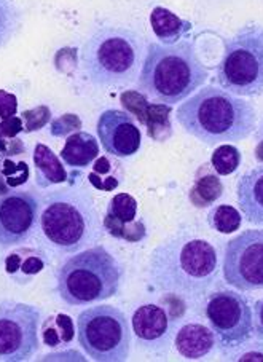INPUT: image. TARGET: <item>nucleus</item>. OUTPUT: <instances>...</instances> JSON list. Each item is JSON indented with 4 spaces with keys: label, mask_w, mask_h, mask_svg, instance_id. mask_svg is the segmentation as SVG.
<instances>
[{
    "label": "nucleus",
    "mask_w": 263,
    "mask_h": 362,
    "mask_svg": "<svg viewBox=\"0 0 263 362\" xmlns=\"http://www.w3.org/2000/svg\"><path fill=\"white\" fill-rule=\"evenodd\" d=\"M78 343L93 361H127L131 348V326L127 315L112 305L81 311L77 320Z\"/></svg>",
    "instance_id": "obj_8"
},
{
    "label": "nucleus",
    "mask_w": 263,
    "mask_h": 362,
    "mask_svg": "<svg viewBox=\"0 0 263 362\" xmlns=\"http://www.w3.org/2000/svg\"><path fill=\"white\" fill-rule=\"evenodd\" d=\"M241 212L230 204H221L211 211L209 226L221 233H233L241 227Z\"/></svg>",
    "instance_id": "obj_24"
},
{
    "label": "nucleus",
    "mask_w": 263,
    "mask_h": 362,
    "mask_svg": "<svg viewBox=\"0 0 263 362\" xmlns=\"http://www.w3.org/2000/svg\"><path fill=\"white\" fill-rule=\"evenodd\" d=\"M150 23H152V29L163 45H173L177 43L185 34H189L192 29V24L189 21H184L171 10L165 7L153 8L152 15H150Z\"/></svg>",
    "instance_id": "obj_20"
},
{
    "label": "nucleus",
    "mask_w": 263,
    "mask_h": 362,
    "mask_svg": "<svg viewBox=\"0 0 263 362\" xmlns=\"http://www.w3.org/2000/svg\"><path fill=\"white\" fill-rule=\"evenodd\" d=\"M137 214V202L134 197H131L129 193H118L107 208L104 217V226L105 230H109L117 238H124L128 241H133L131 236L129 226H134Z\"/></svg>",
    "instance_id": "obj_16"
},
{
    "label": "nucleus",
    "mask_w": 263,
    "mask_h": 362,
    "mask_svg": "<svg viewBox=\"0 0 263 362\" xmlns=\"http://www.w3.org/2000/svg\"><path fill=\"white\" fill-rule=\"evenodd\" d=\"M40 232L49 245L66 254L101 240L103 223L90 193L81 189L48 193L40 212Z\"/></svg>",
    "instance_id": "obj_5"
},
{
    "label": "nucleus",
    "mask_w": 263,
    "mask_h": 362,
    "mask_svg": "<svg viewBox=\"0 0 263 362\" xmlns=\"http://www.w3.org/2000/svg\"><path fill=\"white\" fill-rule=\"evenodd\" d=\"M217 83L240 98L263 95V26L246 24L225 40Z\"/></svg>",
    "instance_id": "obj_7"
},
{
    "label": "nucleus",
    "mask_w": 263,
    "mask_h": 362,
    "mask_svg": "<svg viewBox=\"0 0 263 362\" xmlns=\"http://www.w3.org/2000/svg\"><path fill=\"white\" fill-rule=\"evenodd\" d=\"M40 199L26 190L0 197V247L21 245L33 235L39 219Z\"/></svg>",
    "instance_id": "obj_12"
},
{
    "label": "nucleus",
    "mask_w": 263,
    "mask_h": 362,
    "mask_svg": "<svg viewBox=\"0 0 263 362\" xmlns=\"http://www.w3.org/2000/svg\"><path fill=\"white\" fill-rule=\"evenodd\" d=\"M206 317L222 348H238L250 340L254 317L246 298L235 291L222 289L211 294Z\"/></svg>",
    "instance_id": "obj_10"
},
{
    "label": "nucleus",
    "mask_w": 263,
    "mask_h": 362,
    "mask_svg": "<svg viewBox=\"0 0 263 362\" xmlns=\"http://www.w3.org/2000/svg\"><path fill=\"white\" fill-rule=\"evenodd\" d=\"M218 259L208 240L177 233L155 249L148 274L160 291L174 296H201L214 283Z\"/></svg>",
    "instance_id": "obj_2"
},
{
    "label": "nucleus",
    "mask_w": 263,
    "mask_h": 362,
    "mask_svg": "<svg viewBox=\"0 0 263 362\" xmlns=\"http://www.w3.org/2000/svg\"><path fill=\"white\" fill-rule=\"evenodd\" d=\"M23 24L21 8L15 0H0V48L7 47L20 33Z\"/></svg>",
    "instance_id": "obj_22"
},
{
    "label": "nucleus",
    "mask_w": 263,
    "mask_h": 362,
    "mask_svg": "<svg viewBox=\"0 0 263 362\" xmlns=\"http://www.w3.org/2000/svg\"><path fill=\"white\" fill-rule=\"evenodd\" d=\"M133 332L142 343H158L169 332V316L158 305H142L133 315Z\"/></svg>",
    "instance_id": "obj_15"
},
{
    "label": "nucleus",
    "mask_w": 263,
    "mask_h": 362,
    "mask_svg": "<svg viewBox=\"0 0 263 362\" xmlns=\"http://www.w3.org/2000/svg\"><path fill=\"white\" fill-rule=\"evenodd\" d=\"M123 268L104 246H95L69 257L58 272V292L71 307L104 302L118 294Z\"/></svg>",
    "instance_id": "obj_6"
},
{
    "label": "nucleus",
    "mask_w": 263,
    "mask_h": 362,
    "mask_svg": "<svg viewBox=\"0 0 263 362\" xmlns=\"http://www.w3.org/2000/svg\"><path fill=\"white\" fill-rule=\"evenodd\" d=\"M99 144L95 136L78 131L67 137L61 151V160L71 168H86L98 158Z\"/></svg>",
    "instance_id": "obj_18"
},
{
    "label": "nucleus",
    "mask_w": 263,
    "mask_h": 362,
    "mask_svg": "<svg viewBox=\"0 0 263 362\" xmlns=\"http://www.w3.org/2000/svg\"><path fill=\"white\" fill-rule=\"evenodd\" d=\"M175 118L185 133L206 146L240 142L257 128L254 105L214 85L204 86L180 103Z\"/></svg>",
    "instance_id": "obj_1"
},
{
    "label": "nucleus",
    "mask_w": 263,
    "mask_h": 362,
    "mask_svg": "<svg viewBox=\"0 0 263 362\" xmlns=\"http://www.w3.org/2000/svg\"><path fill=\"white\" fill-rule=\"evenodd\" d=\"M74 340V324L67 315L49 316L43 322V341L49 348L66 346Z\"/></svg>",
    "instance_id": "obj_21"
},
{
    "label": "nucleus",
    "mask_w": 263,
    "mask_h": 362,
    "mask_svg": "<svg viewBox=\"0 0 263 362\" xmlns=\"http://www.w3.org/2000/svg\"><path fill=\"white\" fill-rule=\"evenodd\" d=\"M223 193V185L217 176H204L197 180L195 187L190 193L192 203L198 206V208H206V206H211L218 198L222 197Z\"/></svg>",
    "instance_id": "obj_23"
},
{
    "label": "nucleus",
    "mask_w": 263,
    "mask_h": 362,
    "mask_svg": "<svg viewBox=\"0 0 263 362\" xmlns=\"http://www.w3.org/2000/svg\"><path fill=\"white\" fill-rule=\"evenodd\" d=\"M214 345V332L203 324H187L175 335V348L185 359H201L212 351Z\"/></svg>",
    "instance_id": "obj_17"
},
{
    "label": "nucleus",
    "mask_w": 263,
    "mask_h": 362,
    "mask_svg": "<svg viewBox=\"0 0 263 362\" xmlns=\"http://www.w3.org/2000/svg\"><path fill=\"white\" fill-rule=\"evenodd\" d=\"M43 265L45 264L40 259V254L34 251H29V255H24V251L15 252L7 259V272L11 276L15 273H20L24 278H33L42 270Z\"/></svg>",
    "instance_id": "obj_25"
},
{
    "label": "nucleus",
    "mask_w": 263,
    "mask_h": 362,
    "mask_svg": "<svg viewBox=\"0 0 263 362\" xmlns=\"http://www.w3.org/2000/svg\"><path fill=\"white\" fill-rule=\"evenodd\" d=\"M223 279L238 291L263 289V230H246L225 246Z\"/></svg>",
    "instance_id": "obj_11"
},
{
    "label": "nucleus",
    "mask_w": 263,
    "mask_h": 362,
    "mask_svg": "<svg viewBox=\"0 0 263 362\" xmlns=\"http://www.w3.org/2000/svg\"><path fill=\"white\" fill-rule=\"evenodd\" d=\"M18 110L16 96L0 90V118H11Z\"/></svg>",
    "instance_id": "obj_27"
},
{
    "label": "nucleus",
    "mask_w": 263,
    "mask_h": 362,
    "mask_svg": "<svg viewBox=\"0 0 263 362\" xmlns=\"http://www.w3.org/2000/svg\"><path fill=\"white\" fill-rule=\"evenodd\" d=\"M211 163L217 174L228 176V174H233L240 168L241 152L235 146H230V144H221V147H217L216 152L212 153Z\"/></svg>",
    "instance_id": "obj_26"
},
{
    "label": "nucleus",
    "mask_w": 263,
    "mask_h": 362,
    "mask_svg": "<svg viewBox=\"0 0 263 362\" xmlns=\"http://www.w3.org/2000/svg\"><path fill=\"white\" fill-rule=\"evenodd\" d=\"M98 137L104 151L114 157L128 158L139 152L142 134L133 117L118 109H107L99 115Z\"/></svg>",
    "instance_id": "obj_13"
},
{
    "label": "nucleus",
    "mask_w": 263,
    "mask_h": 362,
    "mask_svg": "<svg viewBox=\"0 0 263 362\" xmlns=\"http://www.w3.org/2000/svg\"><path fill=\"white\" fill-rule=\"evenodd\" d=\"M255 334L263 340V298L255 303Z\"/></svg>",
    "instance_id": "obj_28"
},
{
    "label": "nucleus",
    "mask_w": 263,
    "mask_h": 362,
    "mask_svg": "<svg viewBox=\"0 0 263 362\" xmlns=\"http://www.w3.org/2000/svg\"><path fill=\"white\" fill-rule=\"evenodd\" d=\"M236 195L247 222L263 227V165L242 174L238 180Z\"/></svg>",
    "instance_id": "obj_14"
},
{
    "label": "nucleus",
    "mask_w": 263,
    "mask_h": 362,
    "mask_svg": "<svg viewBox=\"0 0 263 362\" xmlns=\"http://www.w3.org/2000/svg\"><path fill=\"white\" fill-rule=\"evenodd\" d=\"M34 168L35 182L40 189H47L49 185L61 184L67 179V173L56 153L45 144H37L34 148Z\"/></svg>",
    "instance_id": "obj_19"
},
{
    "label": "nucleus",
    "mask_w": 263,
    "mask_h": 362,
    "mask_svg": "<svg viewBox=\"0 0 263 362\" xmlns=\"http://www.w3.org/2000/svg\"><path fill=\"white\" fill-rule=\"evenodd\" d=\"M262 136V139H263V120H262V124H260V129H259V137Z\"/></svg>",
    "instance_id": "obj_29"
},
{
    "label": "nucleus",
    "mask_w": 263,
    "mask_h": 362,
    "mask_svg": "<svg viewBox=\"0 0 263 362\" xmlns=\"http://www.w3.org/2000/svg\"><path fill=\"white\" fill-rule=\"evenodd\" d=\"M42 311L34 305L0 302V361L23 362L39 351Z\"/></svg>",
    "instance_id": "obj_9"
},
{
    "label": "nucleus",
    "mask_w": 263,
    "mask_h": 362,
    "mask_svg": "<svg viewBox=\"0 0 263 362\" xmlns=\"http://www.w3.org/2000/svg\"><path fill=\"white\" fill-rule=\"evenodd\" d=\"M209 77L195 43L179 40L173 45L148 43L139 74V90L166 105L184 103Z\"/></svg>",
    "instance_id": "obj_3"
},
{
    "label": "nucleus",
    "mask_w": 263,
    "mask_h": 362,
    "mask_svg": "<svg viewBox=\"0 0 263 362\" xmlns=\"http://www.w3.org/2000/svg\"><path fill=\"white\" fill-rule=\"evenodd\" d=\"M144 45L139 34L118 26L96 29L80 52V71L101 88L127 86L139 78Z\"/></svg>",
    "instance_id": "obj_4"
}]
</instances>
